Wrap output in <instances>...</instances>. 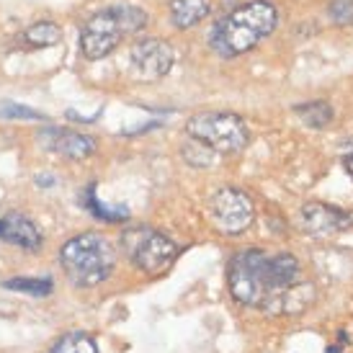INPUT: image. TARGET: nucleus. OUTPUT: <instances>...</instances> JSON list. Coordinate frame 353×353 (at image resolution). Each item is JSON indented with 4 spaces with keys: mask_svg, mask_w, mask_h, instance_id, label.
<instances>
[{
    "mask_svg": "<svg viewBox=\"0 0 353 353\" xmlns=\"http://www.w3.org/2000/svg\"><path fill=\"white\" fill-rule=\"evenodd\" d=\"M227 281L230 294L240 304L276 312L281 294L302 281V265L289 253L265 255L261 250H243L232 258Z\"/></svg>",
    "mask_w": 353,
    "mask_h": 353,
    "instance_id": "1",
    "label": "nucleus"
},
{
    "mask_svg": "<svg viewBox=\"0 0 353 353\" xmlns=\"http://www.w3.org/2000/svg\"><path fill=\"white\" fill-rule=\"evenodd\" d=\"M276 26L279 10L271 0H248L216 21L209 44L219 57H240L271 37Z\"/></svg>",
    "mask_w": 353,
    "mask_h": 353,
    "instance_id": "2",
    "label": "nucleus"
},
{
    "mask_svg": "<svg viewBox=\"0 0 353 353\" xmlns=\"http://www.w3.org/2000/svg\"><path fill=\"white\" fill-rule=\"evenodd\" d=\"M148 26V10L132 3H119L85 21L80 31V52L85 59H103L117 50L121 39L134 37Z\"/></svg>",
    "mask_w": 353,
    "mask_h": 353,
    "instance_id": "3",
    "label": "nucleus"
},
{
    "mask_svg": "<svg viewBox=\"0 0 353 353\" xmlns=\"http://www.w3.org/2000/svg\"><path fill=\"white\" fill-rule=\"evenodd\" d=\"M59 263L75 286H99L114 271L117 250L108 237L99 232H83L62 245Z\"/></svg>",
    "mask_w": 353,
    "mask_h": 353,
    "instance_id": "4",
    "label": "nucleus"
},
{
    "mask_svg": "<svg viewBox=\"0 0 353 353\" xmlns=\"http://www.w3.org/2000/svg\"><path fill=\"white\" fill-rule=\"evenodd\" d=\"M186 132L214 152H240L250 142L248 124L230 111H201L188 119Z\"/></svg>",
    "mask_w": 353,
    "mask_h": 353,
    "instance_id": "5",
    "label": "nucleus"
},
{
    "mask_svg": "<svg viewBox=\"0 0 353 353\" xmlns=\"http://www.w3.org/2000/svg\"><path fill=\"white\" fill-rule=\"evenodd\" d=\"M121 248H124L129 261L145 274H163L165 268L173 265V261L181 253V248L170 237L148 225L124 230L121 232Z\"/></svg>",
    "mask_w": 353,
    "mask_h": 353,
    "instance_id": "6",
    "label": "nucleus"
},
{
    "mask_svg": "<svg viewBox=\"0 0 353 353\" xmlns=\"http://www.w3.org/2000/svg\"><path fill=\"white\" fill-rule=\"evenodd\" d=\"M209 214H212V222L216 225L219 232H225V235H243L253 225L255 206L253 199L248 196L245 191L225 186L209 199Z\"/></svg>",
    "mask_w": 353,
    "mask_h": 353,
    "instance_id": "7",
    "label": "nucleus"
},
{
    "mask_svg": "<svg viewBox=\"0 0 353 353\" xmlns=\"http://www.w3.org/2000/svg\"><path fill=\"white\" fill-rule=\"evenodd\" d=\"M176 65V52L168 41L157 37H145L137 39L129 50V68L134 72V78L142 83H155L163 80Z\"/></svg>",
    "mask_w": 353,
    "mask_h": 353,
    "instance_id": "8",
    "label": "nucleus"
},
{
    "mask_svg": "<svg viewBox=\"0 0 353 353\" xmlns=\"http://www.w3.org/2000/svg\"><path fill=\"white\" fill-rule=\"evenodd\" d=\"M302 225L314 237H335L345 230H351L353 216L343 209H338V206L310 201V204L302 206Z\"/></svg>",
    "mask_w": 353,
    "mask_h": 353,
    "instance_id": "9",
    "label": "nucleus"
},
{
    "mask_svg": "<svg viewBox=\"0 0 353 353\" xmlns=\"http://www.w3.org/2000/svg\"><path fill=\"white\" fill-rule=\"evenodd\" d=\"M44 148L68 157V160H85L96 152V137L83 134V132H70V129H50L44 134Z\"/></svg>",
    "mask_w": 353,
    "mask_h": 353,
    "instance_id": "10",
    "label": "nucleus"
},
{
    "mask_svg": "<svg viewBox=\"0 0 353 353\" xmlns=\"http://www.w3.org/2000/svg\"><path fill=\"white\" fill-rule=\"evenodd\" d=\"M0 240L19 245L23 250H39L41 248V232L29 216L23 214H6L0 219Z\"/></svg>",
    "mask_w": 353,
    "mask_h": 353,
    "instance_id": "11",
    "label": "nucleus"
},
{
    "mask_svg": "<svg viewBox=\"0 0 353 353\" xmlns=\"http://www.w3.org/2000/svg\"><path fill=\"white\" fill-rule=\"evenodd\" d=\"M209 10H212V0H170L168 3L170 23L181 31L199 26L209 16Z\"/></svg>",
    "mask_w": 353,
    "mask_h": 353,
    "instance_id": "12",
    "label": "nucleus"
},
{
    "mask_svg": "<svg viewBox=\"0 0 353 353\" xmlns=\"http://www.w3.org/2000/svg\"><path fill=\"white\" fill-rule=\"evenodd\" d=\"M21 44L26 50H47V47H57L62 41V29L54 21H37L29 29L21 34Z\"/></svg>",
    "mask_w": 353,
    "mask_h": 353,
    "instance_id": "13",
    "label": "nucleus"
},
{
    "mask_svg": "<svg viewBox=\"0 0 353 353\" xmlns=\"http://www.w3.org/2000/svg\"><path fill=\"white\" fill-rule=\"evenodd\" d=\"M294 114L302 119L307 127L323 129L333 121V106L327 101H310V103H299L294 108Z\"/></svg>",
    "mask_w": 353,
    "mask_h": 353,
    "instance_id": "14",
    "label": "nucleus"
},
{
    "mask_svg": "<svg viewBox=\"0 0 353 353\" xmlns=\"http://www.w3.org/2000/svg\"><path fill=\"white\" fill-rule=\"evenodd\" d=\"M50 353H99V348L90 335H85L83 330H72V333L62 335L57 343L52 345Z\"/></svg>",
    "mask_w": 353,
    "mask_h": 353,
    "instance_id": "15",
    "label": "nucleus"
},
{
    "mask_svg": "<svg viewBox=\"0 0 353 353\" xmlns=\"http://www.w3.org/2000/svg\"><path fill=\"white\" fill-rule=\"evenodd\" d=\"M83 201L88 204L85 209H90V212L99 216V219H106V222H121V219H127V216H129L127 209H108L106 204H101L99 199H96V186H88L85 196H83Z\"/></svg>",
    "mask_w": 353,
    "mask_h": 353,
    "instance_id": "16",
    "label": "nucleus"
},
{
    "mask_svg": "<svg viewBox=\"0 0 353 353\" xmlns=\"http://www.w3.org/2000/svg\"><path fill=\"white\" fill-rule=\"evenodd\" d=\"M6 289L41 296L52 292V281H41V279H10V281H6Z\"/></svg>",
    "mask_w": 353,
    "mask_h": 353,
    "instance_id": "17",
    "label": "nucleus"
},
{
    "mask_svg": "<svg viewBox=\"0 0 353 353\" xmlns=\"http://www.w3.org/2000/svg\"><path fill=\"white\" fill-rule=\"evenodd\" d=\"M0 119H29V121H47V117L41 111H34L29 106H19V103H10L3 101L0 103Z\"/></svg>",
    "mask_w": 353,
    "mask_h": 353,
    "instance_id": "18",
    "label": "nucleus"
},
{
    "mask_svg": "<svg viewBox=\"0 0 353 353\" xmlns=\"http://www.w3.org/2000/svg\"><path fill=\"white\" fill-rule=\"evenodd\" d=\"M327 13H330L333 23L348 26V23H353V0H330Z\"/></svg>",
    "mask_w": 353,
    "mask_h": 353,
    "instance_id": "19",
    "label": "nucleus"
},
{
    "mask_svg": "<svg viewBox=\"0 0 353 353\" xmlns=\"http://www.w3.org/2000/svg\"><path fill=\"white\" fill-rule=\"evenodd\" d=\"M343 170H345V173H348V176L353 178V148L348 150V152H345V155H343Z\"/></svg>",
    "mask_w": 353,
    "mask_h": 353,
    "instance_id": "20",
    "label": "nucleus"
}]
</instances>
